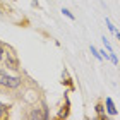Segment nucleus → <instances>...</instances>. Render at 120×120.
I'll use <instances>...</instances> for the list:
<instances>
[{"mask_svg": "<svg viewBox=\"0 0 120 120\" xmlns=\"http://www.w3.org/2000/svg\"><path fill=\"white\" fill-rule=\"evenodd\" d=\"M21 84V79L19 77H10L4 72V70H0V86H5V88H17Z\"/></svg>", "mask_w": 120, "mask_h": 120, "instance_id": "nucleus-1", "label": "nucleus"}, {"mask_svg": "<svg viewBox=\"0 0 120 120\" xmlns=\"http://www.w3.org/2000/svg\"><path fill=\"white\" fill-rule=\"evenodd\" d=\"M5 64H7V67L14 69V70L19 69V60H17L14 52H7V55H5Z\"/></svg>", "mask_w": 120, "mask_h": 120, "instance_id": "nucleus-2", "label": "nucleus"}, {"mask_svg": "<svg viewBox=\"0 0 120 120\" xmlns=\"http://www.w3.org/2000/svg\"><path fill=\"white\" fill-rule=\"evenodd\" d=\"M106 112H108V115H117V108L113 105L112 98H106Z\"/></svg>", "mask_w": 120, "mask_h": 120, "instance_id": "nucleus-3", "label": "nucleus"}, {"mask_svg": "<svg viewBox=\"0 0 120 120\" xmlns=\"http://www.w3.org/2000/svg\"><path fill=\"white\" fill-rule=\"evenodd\" d=\"M7 112H9L7 106H5V105H0V118H4L5 115H7Z\"/></svg>", "mask_w": 120, "mask_h": 120, "instance_id": "nucleus-4", "label": "nucleus"}, {"mask_svg": "<svg viewBox=\"0 0 120 120\" xmlns=\"http://www.w3.org/2000/svg\"><path fill=\"white\" fill-rule=\"evenodd\" d=\"M91 53H93V55H94L96 58H101V55H100V52H98V50H96L94 46H91Z\"/></svg>", "mask_w": 120, "mask_h": 120, "instance_id": "nucleus-5", "label": "nucleus"}, {"mask_svg": "<svg viewBox=\"0 0 120 120\" xmlns=\"http://www.w3.org/2000/svg\"><path fill=\"white\" fill-rule=\"evenodd\" d=\"M96 112H98V115H100L101 118L105 117V115H103V106H101V105H98V106H96Z\"/></svg>", "mask_w": 120, "mask_h": 120, "instance_id": "nucleus-6", "label": "nucleus"}, {"mask_svg": "<svg viewBox=\"0 0 120 120\" xmlns=\"http://www.w3.org/2000/svg\"><path fill=\"white\" fill-rule=\"evenodd\" d=\"M62 12H64L65 15H67V17H69V19H74V15H72V14H70V12H69V10H67V9H64V10H62Z\"/></svg>", "mask_w": 120, "mask_h": 120, "instance_id": "nucleus-7", "label": "nucleus"}, {"mask_svg": "<svg viewBox=\"0 0 120 120\" xmlns=\"http://www.w3.org/2000/svg\"><path fill=\"white\" fill-rule=\"evenodd\" d=\"M106 26H108V29H110L112 33H115V28H113V24L110 22V21H106Z\"/></svg>", "mask_w": 120, "mask_h": 120, "instance_id": "nucleus-8", "label": "nucleus"}, {"mask_svg": "<svg viewBox=\"0 0 120 120\" xmlns=\"http://www.w3.org/2000/svg\"><path fill=\"white\" fill-rule=\"evenodd\" d=\"M2 53H4V52H2V46H0V58H2Z\"/></svg>", "mask_w": 120, "mask_h": 120, "instance_id": "nucleus-9", "label": "nucleus"}, {"mask_svg": "<svg viewBox=\"0 0 120 120\" xmlns=\"http://www.w3.org/2000/svg\"><path fill=\"white\" fill-rule=\"evenodd\" d=\"M117 38H118V41H120V33H117Z\"/></svg>", "mask_w": 120, "mask_h": 120, "instance_id": "nucleus-10", "label": "nucleus"}]
</instances>
